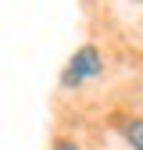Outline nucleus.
I'll return each mask as SVG.
<instances>
[{
    "label": "nucleus",
    "mask_w": 143,
    "mask_h": 150,
    "mask_svg": "<svg viewBox=\"0 0 143 150\" xmlns=\"http://www.w3.org/2000/svg\"><path fill=\"white\" fill-rule=\"evenodd\" d=\"M100 75H104V54H100L97 43H86L68 57V64L61 71V86L64 89H79L82 82H93Z\"/></svg>",
    "instance_id": "obj_1"
},
{
    "label": "nucleus",
    "mask_w": 143,
    "mask_h": 150,
    "mask_svg": "<svg viewBox=\"0 0 143 150\" xmlns=\"http://www.w3.org/2000/svg\"><path fill=\"white\" fill-rule=\"evenodd\" d=\"M111 125L129 150H143V115H115Z\"/></svg>",
    "instance_id": "obj_2"
},
{
    "label": "nucleus",
    "mask_w": 143,
    "mask_h": 150,
    "mask_svg": "<svg viewBox=\"0 0 143 150\" xmlns=\"http://www.w3.org/2000/svg\"><path fill=\"white\" fill-rule=\"evenodd\" d=\"M50 150H86L75 136H54V143H50Z\"/></svg>",
    "instance_id": "obj_3"
}]
</instances>
